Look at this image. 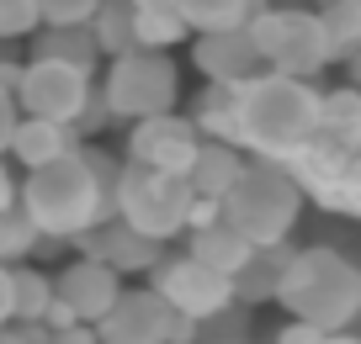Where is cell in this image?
Wrapping results in <instances>:
<instances>
[{
    "instance_id": "1",
    "label": "cell",
    "mask_w": 361,
    "mask_h": 344,
    "mask_svg": "<svg viewBox=\"0 0 361 344\" xmlns=\"http://www.w3.org/2000/svg\"><path fill=\"white\" fill-rule=\"evenodd\" d=\"M239 101V148H255L271 165H293L319 133V111L324 96L308 85L303 75H282V69H260L234 90Z\"/></svg>"
},
{
    "instance_id": "2",
    "label": "cell",
    "mask_w": 361,
    "mask_h": 344,
    "mask_svg": "<svg viewBox=\"0 0 361 344\" xmlns=\"http://www.w3.org/2000/svg\"><path fill=\"white\" fill-rule=\"evenodd\" d=\"M106 175H112V170H106L102 159L69 148V154L48 159V165H37V170H27V180H22V212L43 228L48 238H80V234H90L102 217H112V212H117Z\"/></svg>"
},
{
    "instance_id": "3",
    "label": "cell",
    "mask_w": 361,
    "mask_h": 344,
    "mask_svg": "<svg viewBox=\"0 0 361 344\" xmlns=\"http://www.w3.org/2000/svg\"><path fill=\"white\" fill-rule=\"evenodd\" d=\"M276 302L319 329H350L361 312V260L340 249H298L282 270Z\"/></svg>"
},
{
    "instance_id": "4",
    "label": "cell",
    "mask_w": 361,
    "mask_h": 344,
    "mask_svg": "<svg viewBox=\"0 0 361 344\" xmlns=\"http://www.w3.org/2000/svg\"><path fill=\"white\" fill-rule=\"evenodd\" d=\"M298 212H303V186H298V175L287 165H271V159L245 165V175L224 196V217L250 244H282L293 234Z\"/></svg>"
},
{
    "instance_id": "5",
    "label": "cell",
    "mask_w": 361,
    "mask_h": 344,
    "mask_svg": "<svg viewBox=\"0 0 361 344\" xmlns=\"http://www.w3.org/2000/svg\"><path fill=\"white\" fill-rule=\"evenodd\" d=\"M112 201H117V217H128L138 234L165 244V238L186 234L197 186H192V175H170V170L133 165V159H128V165L117 170V180H112Z\"/></svg>"
},
{
    "instance_id": "6",
    "label": "cell",
    "mask_w": 361,
    "mask_h": 344,
    "mask_svg": "<svg viewBox=\"0 0 361 344\" xmlns=\"http://www.w3.org/2000/svg\"><path fill=\"white\" fill-rule=\"evenodd\" d=\"M106 111L112 117H159V111H176L180 101V69L165 48H128L112 58L106 69Z\"/></svg>"
},
{
    "instance_id": "7",
    "label": "cell",
    "mask_w": 361,
    "mask_h": 344,
    "mask_svg": "<svg viewBox=\"0 0 361 344\" xmlns=\"http://www.w3.org/2000/svg\"><path fill=\"white\" fill-rule=\"evenodd\" d=\"M250 37H255L266 69H282V75H303L314 79L319 69L335 58V43L324 32V16L303 11V6H287V11H255L250 16Z\"/></svg>"
},
{
    "instance_id": "8",
    "label": "cell",
    "mask_w": 361,
    "mask_h": 344,
    "mask_svg": "<svg viewBox=\"0 0 361 344\" xmlns=\"http://www.w3.org/2000/svg\"><path fill=\"white\" fill-rule=\"evenodd\" d=\"M16 101H22L27 117H59V122L80 127V117L96 101V85H90L85 64L32 53V64H22V75H16Z\"/></svg>"
},
{
    "instance_id": "9",
    "label": "cell",
    "mask_w": 361,
    "mask_h": 344,
    "mask_svg": "<svg viewBox=\"0 0 361 344\" xmlns=\"http://www.w3.org/2000/svg\"><path fill=\"white\" fill-rule=\"evenodd\" d=\"M154 291L170 302L176 312H186V318H218V312L234 307V276H224V270L202 265L197 255H180V260H159L154 265Z\"/></svg>"
},
{
    "instance_id": "10",
    "label": "cell",
    "mask_w": 361,
    "mask_h": 344,
    "mask_svg": "<svg viewBox=\"0 0 361 344\" xmlns=\"http://www.w3.org/2000/svg\"><path fill=\"white\" fill-rule=\"evenodd\" d=\"M197 148H202L197 117H176V111L138 117L133 133H128V159H133V165L170 170V175H186V170L197 165Z\"/></svg>"
},
{
    "instance_id": "11",
    "label": "cell",
    "mask_w": 361,
    "mask_h": 344,
    "mask_svg": "<svg viewBox=\"0 0 361 344\" xmlns=\"http://www.w3.org/2000/svg\"><path fill=\"white\" fill-rule=\"evenodd\" d=\"M170 318H176V307L149 286L123 291L96 329H102V344H170Z\"/></svg>"
},
{
    "instance_id": "12",
    "label": "cell",
    "mask_w": 361,
    "mask_h": 344,
    "mask_svg": "<svg viewBox=\"0 0 361 344\" xmlns=\"http://www.w3.org/2000/svg\"><path fill=\"white\" fill-rule=\"evenodd\" d=\"M192 64L202 69L207 79L245 85L250 75H260V69H266V58H260L255 37H250V22H245V27H228V32H197Z\"/></svg>"
},
{
    "instance_id": "13",
    "label": "cell",
    "mask_w": 361,
    "mask_h": 344,
    "mask_svg": "<svg viewBox=\"0 0 361 344\" xmlns=\"http://www.w3.org/2000/svg\"><path fill=\"white\" fill-rule=\"evenodd\" d=\"M59 297L85 323H102L106 312H112V302L123 297V270L96 260V255H80L69 270H59Z\"/></svg>"
},
{
    "instance_id": "14",
    "label": "cell",
    "mask_w": 361,
    "mask_h": 344,
    "mask_svg": "<svg viewBox=\"0 0 361 344\" xmlns=\"http://www.w3.org/2000/svg\"><path fill=\"white\" fill-rule=\"evenodd\" d=\"M80 244H85V255L106 260V265H117L123 276H133V270H154L159 265V238L138 234L128 217H102L90 234H80Z\"/></svg>"
},
{
    "instance_id": "15",
    "label": "cell",
    "mask_w": 361,
    "mask_h": 344,
    "mask_svg": "<svg viewBox=\"0 0 361 344\" xmlns=\"http://www.w3.org/2000/svg\"><path fill=\"white\" fill-rule=\"evenodd\" d=\"M69 148H80L75 144V122H59V117H27V111H22V122H16L6 154H16L22 170H37V165H48V159L69 154Z\"/></svg>"
},
{
    "instance_id": "16",
    "label": "cell",
    "mask_w": 361,
    "mask_h": 344,
    "mask_svg": "<svg viewBox=\"0 0 361 344\" xmlns=\"http://www.w3.org/2000/svg\"><path fill=\"white\" fill-rule=\"evenodd\" d=\"M186 255H197L202 265L224 270V276H239V265L255 255V244H250L228 217H218V222H207V228H192V249H186Z\"/></svg>"
},
{
    "instance_id": "17",
    "label": "cell",
    "mask_w": 361,
    "mask_h": 344,
    "mask_svg": "<svg viewBox=\"0 0 361 344\" xmlns=\"http://www.w3.org/2000/svg\"><path fill=\"white\" fill-rule=\"evenodd\" d=\"M197 186V196H218L224 201L228 191H234V180L245 175V159H239V144H224V138H202V148H197V165L186 170Z\"/></svg>"
},
{
    "instance_id": "18",
    "label": "cell",
    "mask_w": 361,
    "mask_h": 344,
    "mask_svg": "<svg viewBox=\"0 0 361 344\" xmlns=\"http://www.w3.org/2000/svg\"><path fill=\"white\" fill-rule=\"evenodd\" d=\"M85 27L106 58L128 53V48H138V0H102Z\"/></svg>"
},
{
    "instance_id": "19",
    "label": "cell",
    "mask_w": 361,
    "mask_h": 344,
    "mask_svg": "<svg viewBox=\"0 0 361 344\" xmlns=\"http://www.w3.org/2000/svg\"><path fill=\"white\" fill-rule=\"evenodd\" d=\"M287 249L282 244H255V255L239 265V276H234V297L239 302H266V297H276V286H282V270H287Z\"/></svg>"
},
{
    "instance_id": "20",
    "label": "cell",
    "mask_w": 361,
    "mask_h": 344,
    "mask_svg": "<svg viewBox=\"0 0 361 344\" xmlns=\"http://www.w3.org/2000/svg\"><path fill=\"white\" fill-rule=\"evenodd\" d=\"M239 85H224V79H213V85L202 90V101H197V127H202L207 138H224V144H239V101H234Z\"/></svg>"
},
{
    "instance_id": "21",
    "label": "cell",
    "mask_w": 361,
    "mask_h": 344,
    "mask_svg": "<svg viewBox=\"0 0 361 344\" xmlns=\"http://www.w3.org/2000/svg\"><path fill=\"white\" fill-rule=\"evenodd\" d=\"M192 32L176 0H138V48H176Z\"/></svg>"
},
{
    "instance_id": "22",
    "label": "cell",
    "mask_w": 361,
    "mask_h": 344,
    "mask_svg": "<svg viewBox=\"0 0 361 344\" xmlns=\"http://www.w3.org/2000/svg\"><path fill=\"white\" fill-rule=\"evenodd\" d=\"M176 6L192 22V32H228L255 16V0H176Z\"/></svg>"
},
{
    "instance_id": "23",
    "label": "cell",
    "mask_w": 361,
    "mask_h": 344,
    "mask_svg": "<svg viewBox=\"0 0 361 344\" xmlns=\"http://www.w3.org/2000/svg\"><path fill=\"white\" fill-rule=\"evenodd\" d=\"M319 133L345 138V144H361V85L329 90V96H324V111H319Z\"/></svg>"
},
{
    "instance_id": "24",
    "label": "cell",
    "mask_w": 361,
    "mask_h": 344,
    "mask_svg": "<svg viewBox=\"0 0 361 344\" xmlns=\"http://www.w3.org/2000/svg\"><path fill=\"white\" fill-rule=\"evenodd\" d=\"M37 53L48 58H69V64H96L102 58V48H96V37H90V27H48L43 37H37Z\"/></svg>"
},
{
    "instance_id": "25",
    "label": "cell",
    "mask_w": 361,
    "mask_h": 344,
    "mask_svg": "<svg viewBox=\"0 0 361 344\" xmlns=\"http://www.w3.org/2000/svg\"><path fill=\"white\" fill-rule=\"evenodd\" d=\"M37 238H43V228H37L22 207H6V212H0V265H16L22 255H32Z\"/></svg>"
},
{
    "instance_id": "26",
    "label": "cell",
    "mask_w": 361,
    "mask_h": 344,
    "mask_svg": "<svg viewBox=\"0 0 361 344\" xmlns=\"http://www.w3.org/2000/svg\"><path fill=\"white\" fill-rule=\"evenodd\" d=\"M59 281H48L43 270H16L11 265V297H16V318H43L54 302Z\"/></svg>"
},
{
    "instance_id": "27",
    "label": "cell",
    "mask_w": 361,
    "mask_h": 344,
    "mask_svg": "<svg viewBox=\"0 0 361 344\" xmlns=\"http://www.w3.org/2000/svg\"><path fill=\"white\" fill-rule=\"evenodd\" d=\"M324 32L329 43H335V53H350V48H361V0H335V6H324Z\"/></svg>"
},
{
    "instance_id": "28",
    "label": "cell",
    "mask_w": 361,
    "mask_h": 344,
    "mask_svg": "<svg viewBox=\"0 0 361 344\" xmlns=\"http://www.w3.org/2000/svg\"><path fill=\"white\" fill-rule=\"evenodd\" d=\"M43 22V0H0V37H27Z\"/></svg>"
},
{
    "instance_id": "29",
    "label": "cell",
    "mask_w": 361,
    "mask_h": 344,
    "mask_svg": "<svg viewBox=\"0 0 361 344\" xmlns=\"http://www.w3.org/2000/svg\"><path fill=\"white\" fill-rule=\"evenodd\" d=\"M102 0H43V22L48 27H85L96 16Z\"/></svg>"
},
{
    "instance_id": "30",
    "label": "cell",
    "mask_w": 361,
    "mask_h": 344,
    "mask_svg": "<svg viewBox=\"0 0 361 344\" xmlns=\"http://www.w3.org/2000/svg\"><path fill=\"white\" fill-rule=\"evenodd\" d=\"M16 111H22V101H16V90H11V85H0V154L11 148V133H16V122H22Z\"/></svg>"
},
{
    "instance_id": "31",
    "label": "cell",
    "mask_w": 361,
    "mask_h": 344,
    "mask_svg": "<svg viewBox=\"0 0 361 344\" xmlns=\"http://www.w3.org/2000/svg\"><path fill=\"white\" fill-rule=\"evenodd\" d=\"M324 333H329V329H319V323H308V318H293L282 333H276V344H324Z\"/></svg>"
},
{
    "instance_id": "32",
    "label": "cell",
    "mask_w": 361,
    "mask_h": 344,
    "mask_svg": "<svg viewBox=\"0 0 361 344\" xmlns=\"http://www.w3.org/2000/svg\"><path fill=\"white\" fill-rule=\"evenodd\" d=\"M218 217H224V201H218V196H197L192 217H186V234H192V228H207V222H218Z\"/></svg>"
},
{
    "instance_id": "33",
    "label": "cell",
    "mask_w": 361,
    "mask_h": 344,
    "mask_svg": "<svg viewBox=\"0 0 361 344\" xmlns=\"http://www.w3.org/2000/svg\"><path fill=\"white\" fill-rule=\"evenodd\" d=\"M16 318V297H11V265H0V329Z\"/></svg>"
},
{
    "instance_id": "34",
    "label": "cell",
    "mask_w": 361,
    "mask_h": 344,
    "mask_svg": "<svg viewBox=\"0 0 361 344\" xmlns=\"http://www.w3.org/2000/svg\"><path fill=\"white\" fill-rule=\"evenodd\" d=\"M16 201H22V186H16V175L6 165H0V212L6 207H16Z\"/></svg>"
},
{
    "instance_id": "35",
    "label": "cell",
    "mask_w": 361,
    "mask_h": 344,
    "mask_svg": "<svg viewBox=\"0 0 361 344\" xmlns=\"http://www.w3.org/2000/svg\"><path fill=\"white\" fill-rule=\"evenodd\" d=\"M324 344H361V339H356L350 329H329V333H324Z\"/></svg>"
},
{
    "instance_id": "36",
    "label": "cell",
    "mask_w": 361,
    "mask_h": 344,
    "mask_svg": "<svg viewBox=\"0 0 361 344\" xmlns=\"http://www.w3.org/2000/svg\"><path fill=\"white\" fill-rule=\"evenodd\" d=\"M345 58H350V75H356V85H361V48H350Z\"/></svg>"
},
{
    "instance_id": "37",
    "label": "cell",
    "mask_w": 361,
    "mask_h": 344,
    "mask_svg": "<svg viewBox=\"0 0 361 344\" xmlns=\"http://www.w3.org/2000/svg\"><path fill=\"white\" fill-rule=\"evenodd\" d=\"M314 6H319V11H324V6H335V0H314Z\"/></svg>"
},
{
    "instance_id": "38",
    "label": "cell",
    "mask_w": 361,
    "mask_h": 344,
    "mask_svg": "<svg viewBox=\"0 0 361 344\" xmlns=\"http://www.w3.org/2000/svg\"><path fill=\"white\" fill-rule=\"evenodd\" d=\"M218 344H224V339H218ZM228 344H239V339H228Z\"/></svg>"
}]
</instances>
